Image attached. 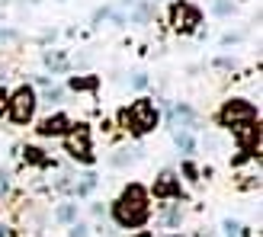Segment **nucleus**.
Here are the masks:
<instances>
[{"label": "nucleus", "mask_w": 263, "mask_h": 237, "mask_svg": "<svg viewBox=\"0 0 263 237\" xmlns=\"http://www.w3.org/2000/svg\"><path fill=\"white\" fill-rule=\"evenodd\" d=\"M148 215H151V202H148V189L141 183H128L122 189V195L116 199L112 205V218L119 228H141L148 225Z\"/></svg>", "instance_id": "f257e3e1"}, {"label": "nucleus", "mask_w": 263, "mask_h": 237, "mask_svg": "<svg viewBox=\"0 0 263 237\" xmlns=\"http://www.w3.org/2000/svg\"><path fill=\"white\" fill-rule=\"evenodd\" d=\"M119 118H122V125L132 131V135H148V131H154V125H157V109H154V103L151 100H135L128 109H122L119 112Z\"/></svg>", "instance_id": "f03ea898"}, {"label": "nucleus", "mask_w": 263, "mask_h": 237, "mask_svg": "<svg viewBox=\"0 0 263 237\" xmlns=\"http://www.w3.org/2000/svg\"><path fill=\"white\" fill-rule=\"evenodd\" d=\"M35 106H39V96L32 87H20L13 96H7V115L16 125H29L35 115Z\"/></svg>", "instance_id": "7ed1b4c3"}, {"label": "nucleus", "mask_w": 263, "mask_h": 237, "mask_svg": "<svg viewBox=\"0 0 263 237\" xmlns=\"http://www.w3.org/2000/svg\"><path fill=\"white\" fill-rule=\"evenodd\" d=\"M218 122L225 128L244 125V122H257V109L247 100H228L225 106H221V112H218Z\"/></svg>", "instance_id": "20e7f679"}, {"label": "nucleus", "mask_w": 263, "mask_h": 237, "mask_svg": "<svg viewBox=\"0 0 263 237\" xmlns=\"http://www.w3.org/2000/svg\"><path fill=\"white\" fill-rule=\"evenodd\" d=\"M64 151H68L74 161H81V164H93V151H90V128L87 125H71Z\"/></svg>", "instance_id": "39448f33"}, {"label": "nucleus", "mask_w": 263, "mask_h": 237, "mask_svg": "<svg viewBox=\"0 0 263 237\" xmlns=\"http://www.w3.org/2000/svg\"><path fill=\"white\" fill-rule=\"evenodd\" d=\"M170 23H174L180 32H193L196 26L202 23V16H199V10H196L193 4H186V0H177V4L170 7Z\"/></svg>", "instance_id": "423d86ee"}, {"label": "nucleus", "mask_w": 263, "mask_h": 237, "mask_svg": "<svg viewBox=\"0 0 263 237\" xmlns=\"http://www.w3.org/2000/svg\"><path fill=\"white\" fill-rule=\"evenodd\" d=\"M154 195L157 199H180V183H177V176L170 173V170H164L161 180L154 183Z\"/></svg>", "instance_id": "0eeeda50"}, {"label": "nucleus", "mask_w": 263, "mask_h": 237, "mask_svg": "<svg viewBox=\"0 0 263 237\" xmlns=\"http://www.w3.org/2000/svg\"><path fill=\"white\" fill-rule=\"evenodd\" d=\"M68 128H71V122H68V115H48L42 125H39V135L42 138H55V135H68Z\"/></svg>", "instance_id": "6e6552de"}, {"label": "nucleus", "mask_w": 263, "mask_h": 237, "mask_svg": "<svg viewBox=\"0 0 263 237\" xmlns=\"http://www.w3.org/2000/svg\"><path fill=\"white\" fill-rule=\"evenodd\" d=\"M177 148H180L183 154H193L196 141H193V135H190V131H177Z\"/></svg>", "instance_id": "1a4fd4ad"}, {"label": "nucleus", "mask_w": 263, "mask_h": 237, "mask_svg": "<svg viewBox=\"0 0 263 237\" xmlns=\"http://www.w3.org/2000/svg\"><path fill=\"white\" fill-rule=\"evenodd\" d=\"M71 90H97V77H71Z\"/></svg>", "instance_id": "9d476101"}, {"label": "nucleus", "mask_w": 263, "mask_h": 237, "mask_svg": "<svg viewBox=\"0 0 263 237\" xmlns=\"http://www.w3.org/2000/svg\"><path fill=\"white\" fill-rule=\"evenodd\" d=\"M74 215H77L74 205H61V208H58V218H61V221H74Z\"/></svg>", "instance_id": "9b49d317"}, {"label": "nucleus", "mask_w": 263, "mask_h": 237, "mask_svg": "<svg viewBox=\"0 0 263 237\" xmlns=\"http://www.w3.org/2000/svg\"><path fill=\"white\" fill-rule=\"evenodd\" d=\"M58 100H61V90H58V87H51L48 93H45V103H58Z\"/></svg>", "instance_id": "f8f14e48"}, {"label": "nucleus", "mask_w": 263, "mask_h": 237, "mask_svg": "<svg viewBox=\"0 0 263 237\" xmlns=\"http://www.w3.org/2000/svg\"><path fill=\"white\" fill-rule=\"evenodd\" d=\"M215 13H231V4L228 0H215Z\"/></svg>", "instance_id": "ddd939ff"}, {"label": "nucleus", "mask_w": 263, "mask_h": 237, "mask_svg": "<svg viewBox=\"0 0 263 237\" xmlns=\"http://www.w3.org/2000/svg\"><path fill=\"white\" fill-rule=\"evenodd\" d=\"M4 112H7V90L0 87V115H4Z\"/></svg>", "instance_id": "4468645a"}, {"label": "nucleus", "mask_w": 263, "mask_h": 237, "mask_svg": "<svg viewBox=\"0 0 263 237\" xmlns=\"http://www.w3.org/2000/svg\"><path fill=\"white\" fill-rule=\"evenodd\" d=\"M71 237H87V228H81V225H74V228H71Z\"/></svg>", "instance_id": "2eb2a0df"}, {"label": "nucleus", "mask_w": 263, "mask_h": 237, "mask_svg": "<svg viewBox=\"0 0 263 237\" xmlns=\"http://www.w3.org/2000/svg\"><path fill=\"white\" fill-rule=\"evenodd\" d=\"M132 84H135V87H144V84H148V77H144V74H135V81H132Z\"/></svg>", "instance_id": "dca6fc26"}, {"label": "nucleus", "mask_w": 263, "mask_h": 237, "mask_svg": "<svg viewBox=\"0 0 263 237\" xmlns=\"http://www.w3.org/2000/svg\"><path fill=\"white\" fill-rule=\"evenodd\" d=\"M7 186H10V180H7V173H0V192H7Z\"/></svg>", "instance_id": "f3484780"}, {"label": "nucleus", "mask_w": 263, "mask_h": 237, "mask_svg": "<svg viewBox=\"0 0 263 237\" xmlns=\"http://www.w3.org/2000/svg\"><path fill=\"white\" fill-rule=\"evenodd\" d=\"M138 237H151V234H138Z\"/></svg>", "instance_id": "a211bd4d"}]
</instances>
